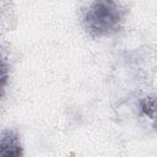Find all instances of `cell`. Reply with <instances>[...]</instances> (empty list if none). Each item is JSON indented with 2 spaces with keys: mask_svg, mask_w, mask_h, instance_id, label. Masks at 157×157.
<instances>
[{
  "mask_svg": "<svg viewBox=\"0 0 157 157\" xmlns=\"http://www.w3.org/2000/svg\"><path fill=\"white\" fill-rule=\"evenodd\" d=\"M124 10L115 0H94L83 15V26L93 38L109 37L120 31Z\"/></svg>",
  "mask_w": 157,
  "mask_h": 157,
  "instance_id": "6da1fadb",
  "label": "cell"
},
{
  "mask_svg": "<svg viewBox=\"0 0 157 157\" xmlns=\"http://www.w3.org/2000/svg\"><path fill=\"white\" fill-rule=\"evenodd\" d=\"M0 155L4 157H20L23 155V148L20 142V136L13 130H5L0 139Z\"/></svg>",
  "mask_w": 157,
  "mask_h": 157,
  "instance_id": "7a4b0ae2",
  "label": "cell"
},
{
  "mask_svg": "<svg viewBox=\"0 0 157 157\" xmlns=\"http://www.w3.org/2000/svg\"><path fill=\"white\" fill-rule=\"evenodd\" d=\"M141 114L151 120L157 119V97H145L139 102Z\"/></svg>",
  "mask_w": 157,
  "mask_h": 157,
  "instance_id": "3957f363",
  "label": "cell"
}]
</instances>
